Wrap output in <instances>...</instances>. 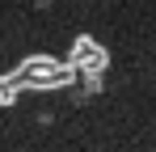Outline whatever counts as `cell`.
Instances as JSON below:
<instances>
[{
    "mask_svg": "<svg viewBox=\"0 0 156 152\" xmlns=\"http://www.w3.org/2000/svg\"><path fill=\"white\" fill-rule=\"evenodd\" d=\"M68 59H72V63H76V72H84V76H101L105 63H110L105 47H101V42H93L89 34H80L76 42H72V55H68Z\"/></svg>",
    "mask_w": 156,
    "mask_h": 152,
    "instance_id": "cell-1",
    "label": "cell"
},
{
    "mask_svg": "<svg viewBox=\"0 0 156 152\" xmlns=\"http://www.w3.org/2000/svg\"><path fill=\"white\" fill-rule=\"evenodd\" d=\"M21 93V85H17V76H0V106H13Z\"/></svg>",
    "mask_w": 156,
    "mask_h": 152,
    "instance_id": "cell-2",
    "label": "cell"
}]
</instances>
